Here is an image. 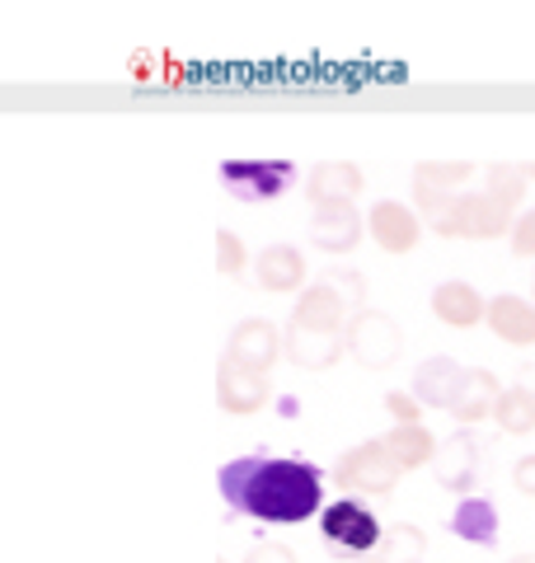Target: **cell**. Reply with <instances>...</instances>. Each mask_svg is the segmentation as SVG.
Here are the masks:
<instances>
[{
    "label": "cell",
    "mask_w": 535,
    "mask_h": 563,
    "mask_svg": "<svg viewBox=\"0 0 535 563\" xmlns=\"http://www.w3.org/2000/svg\"><path fill=\"white\" fill-rule=\"evenodd\" d=\"M512 254L516 258H535V207H526L512 225Z\"/></svg>",
    "instance_id": "obj_27"
},
{
    "label": "cell",
    "mask_w": 535,
    "mask_h": 563,
    "mask_svg": "<svg viewBox=\"0 0 535 563\" xmlns=\"http://www.w3.org/2000/svg\"><path fill=\"white\" fill-rule=\"evenodd\" d=\"M522 174H526V179H535V165H522Z\"/></svg>",
    "instance_id": "obj_31"
},
{
    "label": "cell",
    "mask_w": 535,
    "mask_h": 563,
    "mask_svg": "<svg viewBox=\"0 0 535 563\" xmlns=\"http://www.w3.org/2000/svg\"><path fill=\"white\" fill-rule=\"evenodd\" d=\"M244 563H296V554L287 550V544H254Z\"/></svg>",
    "instance_id": "obj_30"
},
{
    "label": "cell",
    "mask_w": 535,
    "mask_h": 563,
    "mask_svg": "<svg viewBox=\"0 0 535 563\" xmlns=\"http://www.w3.org/2000/svg\"><path fill=\"white\" fill-rule=\"evenodd\" d=\"M306 254L296 250V244H268V250L254 258V277H259V287L263 291H277V296H287V291H306Z\"/></svg>",
    "instance_id": "obj_15"
},
{
    "label": "cell",
    "mask_w": 535,
    "mask_h": 563,
    "mask_svg": "<svg viewBox=\"0 0 535 563\" xmlns=\"http://www.w3.org/2000/svg\"><path fill=\"white\" fill-rule=\"evenodd\" d=\"M343 352H348L343 333H301V329H287V357L301 366V372H329Z\"/></svg>",
    "instance_id": "obj_19"
},
{
    "label": "cell",
    "mask_w": 535,
    "mask_h": 563,
    "mask_svg": "<svg viewBox=\"0 0 535 563\" xmlns=\"http://www.w3.org/2000/svg\"><path fill=\"white\" fill-rule=\"evenodd\" d=\"M423 550H427V540L418 526H390L376 550L357 563H423Z\"/></svg>",
    "instance_id": "obj_23"
},
{
    "label": "cell",
    "mask_w": 535,
    "mask_h": 563,
    "mask_svg": "<svg viewBox=\"0 0 535 563\" xmlns=\"http://www.w3.org/2000/svg\"><path fill=\"white\" fill-rule=\"evenodd\" d=\"M474 165L470 161H427L414 165V211L427 221H437L460 192H466Z\"/></svg>",
    "instance_id": "obj_7"
},
{
    "label": "cell",
    "mask_w": 535,
    "mask_h": 563,
    "mask_svg": "<svg viewBox=\"0 0 535 563\" xmlns=\"http://www.w3.org/2000/svg\"><path fill=\"white\" fill-rule=\"evenodd\" d=\"M498 428H503L507 437H526L535 432V390L522 380V385H512V390H503V399H498Z\"/></svg>",
    "instance_id": "obj_24"
},
{
    "label": "cell",
    "mask_w": 535,
    "mask_h": 563,
    "mask_svg": "<svg viewBox=\"0 0 535 563\" xmlns=\"http://www.w3.org/2000/svg\"><path fill=\"white\" fill-rule=\"evenodd\" d=\"M484 192L503 211H512V217H516V207H522V198H526V174H522V165H489L484 169Z\"/></svg>",
    "instance_id": "obj_25"
},
{
    "label": "cell",
    "mask_w": 535,
    "mask_h": 563,
    "mask_svg": "<svg viewBox=\"0 0 535 563\" xmlns=\"http://www.w3.org/2000/svg\"><path fill=\"white\" fill-rule=\"evenodd\" d=\"M221 184L240 202H273L296 184L292 161H221Z\"/></svg>",
    "instance_id": "obj_5"
},
{
    "label": "cell",
    "mask_w": 535,
    "mask_h": 563,
    "mask_svg": "<svg viewBox=\"0 0 535 563\" xmlns=\"http://www.w3.org/2000/svg\"><path fill=\"white\" fill-rule=\"evenodd\" d=\"M381 446L390 451V461H395L400 470H423L437 461V437L423 428H390V437H381Z\"/></svg>",
    "instance_id": "obj_21"
},
{
    "label": "cell",
    "mask_w": 535,
    "mask_h": 563,
    "mask_svg": "<svg viewBox=\"0 0 535 563\" xmlns=\"http://www.w3.org/2000/svg\"><path fill=\"white\" fill-rule=\"evenodd\" d=\"M479 461H484V446H479L470 432H456L451 442L437 446L433 474H437V484H441L446 493H466V498H470V488H474V479H479Z\"/></svg>",
    "instance_id": "obj_13"
},
{
    "label": "cell",
    "mask_w": 535,
    "mask_h": 563,
    "mask_svg": "<svg viewBox=\"0 0 535 563\" xmlns=\"http://www.w3.org/2000/svg\"><path fill=\"white\" fill-rule=\"evenodd\" d=\"M512 488L522 493V498H535V455H522V461L512 465Z\"/></svg>",
    "instance_id": "obj_29"
},
{
    "label": "cell",
    "mask_w": 535,
    "mask_h": 563,
    "mask_svg": "<svg viewBox=\"0 0 535 563\" xmlns=\"http://www.w3.org/2000/svg\"><path fill=\"white\" fill-rule=\"evenodd\" d=\"M352 314H357V310L348 306V296L338 291L334 282L315 277V287H306V291L296 296L287 329H301V333H348Z\"/></svg>",
    "instance_id": "obj_8"
},
{
    "label": "cell",
    "mask_w": 535,
    "mask_h": 563,
    "mask_svg": "<svg viewBox=\"0 0 535 563\" xmlns=\"http://www.w3.org/2000/svg\"><path fill=\"white\" fill-rule=\"evenodd\" d=\"M277 352H287V329H277L273 320H240L230 329V343H226V362L244 366V372H259L268 376L277 362Z\"/></svg>",
    "instance_id": "obj_9"
},
{
    "label": "cell",
    "mask_w": 535,
    "mask_h": 563,
    "mask_svg": "<svg viewBox=\"0 0 535 563\" xmlns=\"http://www.w3.org/2000/svg\"><path fill=\"white\" fill-rule=\"evenodd\" d=\"M385 409L395 413V428H418V418H423V404L414 395H400V390L385 395Z\"/></svg>",
    "instance_id": "obj_28"
},
{
    "label": "cell",
    "mask_w": 535,
    "mask_h": 563,
    "mask_svg": "<svg viewBox=\"0 0 535 563\" xmlns=\"http://www.w3.org/2000/svg\"><path fill=\"white\" fill-rule=\"evenodd\" d=\"M512 225H516L512 211H503L484 188H479V192H460V198L433 221V231L441 240H498L503 231H512Z\"/></svg>",
    "instance_id": "obj_4"
},
{
    "label": "cell",
    "mask_w": 535,
    "mask_h": 563,
    "mask_svg": "<svg viewBox=\"0 0 535 563\" xmlns=\"http://www.w3.org/2000/svg\"><path fill=\"white\" fill-rule=\"evenodd\" d=\"M466 380H470V372L456 357H427L418 372H414V399L423 404V409L451 413L460 390H466Z\"/></svg>",
    "instance_id": "obj_12"
},
{
    "label": "cell",
    "mask_w": 535,
    "mask_h": 563,
    "mask_svg": "<svg viewBox=\"0 0 535 563\" xmlns=\"http://www.w3.org/2000/svg\"><path fill=\"white\" fill-rule=\"evenodd\" d=\"M343 339H348V352L367 366V372H385V366L404 352V329L390 320V314H381V310L352 314Z\"/></svg>",
    "instance_id": "obj_6"
},
{
    "label": "cell",
    "mask_w": 535,
    "mask_h": 563,
    "mask_svg": "<svg viewBox=\"0 0 535 563\" xmlns=\"http://www.w3.org/2000/svg\"><path fill=\"white\" fill-rule=\"evenodd\" d=\"M268 399H273V385H268V376L244 372V366L221 357V366H217V404H221V413L254 418Z\"/></svg>",
    "instance_id": "obj_11"
},
{
    "label": "cell",
    "mask_w": 535,
    "mask_h": 563,
    "mask_svg": "<svg viewBox=\"0 0 535 563\" xmlns=\"http://www.w3.org/2000/svg\"><path fill=\"white\" fill-rule=\"evenodd\" d=\"M451 536L470 540V544H484L489 550V544L498 540V507L489 498H479V493H470V498L451 512Z\"/></svg>",
    "instance_id": "obj_22"
},
{
    "label": "cell",
    "mask_w": 535,
    "mask_h": 563,
    "mask_svg": "<svg viewBox=\"0 0 535 563\" xmlns=\"http://www.w3.org/2000/svg\"><path fill=\"white\" fill-rule=\"evenodd\" d=\"M319 536H325V544H329V554H338V559H367L371 550L381 544V521L367 512L362 503H352V498H338V503H329L325 512H319Z\"/></svg>",
    "instance_id": "obj_2"
},
{
    "label": "cell",
    "mask_w": 535,
    "mask_h": 563,
    "mask_svg": "<svg viewBox=\"0 0 535 563\" xmlns=\"http://www.w3.org/2000/svg\"><path fill=\"white\" fill-rule=\"evenodd\" d=\"M221 498L230 503V512L292 526L306 521L315 512H325V474L310 461H277V455H240V461L221 465L217 474Z\"/></svg>",
    "instance_id": "obj_1"
},
{
    "label": "cell",
    "mask_w": 535,
    "mask_h": 563,
    "mask_svg": "<svg viewBox=\"0 0 535 563\" xmlns=\"http://www.w3.org/2000/svg\"><path fill=\"white\" fill-rule=\"evenodd\" d=\"M244 263H249V254H244L240 235H236V231H217V268H221L226 277H240Z\"/></svg>",
    "instance_id": "obj_26"
},
{
    "label": "cell",
    "mask_w": 535,
    "mask_h": 563,
    "mask_svg": "<svg viewBox=\"0 0 535 563\" xmlns=\"http://www.w3.org/2000/svg\"><path fill=\"white\" fill-rule=\"evenodd\" d=\"M400 465L390 461V451L381 442H362V446H352L338 455V465H334V484L348 493H362V498H390V493L400 488Z\"/></svg>",
    "instance_id": "obj_3"
},
{
    "label": "cell",
    "mask_w": 535,
    "mask_h": 563,
    "mask_svg": "<svg viewBox=\"0 0 535 563\" xmlns=\"http://www.w3.org/2000/svg\"><path fill=\"white\" fill-rule=\"evenodd\" d=\"M367 235L381 244L385 254H408L423 235V217L414 207H404L395 198H381L376 207L367 211Z\"/></svg>",
    "instance_id": "obj_10"
},
{
    "label": "cell",
    "mask_w": 535,
    "mask_h": 563,
    "mask_svg": "<svg viewBox=\"0 0 535 563\" xmlns=\"http://www.w3.org/2000/svg\"><path fill=\"white\" fill-rule=\"evenodd\" d=\"M367 188L362 179V169H357L352 161H325V165H315L310 174V184H306V198L315 211H325V207H352V198Z\"/></svg>",
    "instance_id": "obj_14"
},
{
    "label": "cell",
    "mask_w": 535,
    "mask_h": 563,
    "mask_svg": "<svg viewBox=\"0 0 535 563\" xmlns=\"http://www.w3.org/2000/svg\"><path fill=\"white\" fill-rule=\"evenodd\" d=\"M498 399H503V385H498V376L493 372H470V380H466V390H460L451 418H460L466 428H474V422H484V418L498 413Z\"/></svg>",
    "instance_id": "obj_20"
},
{
    "label": "cell",
    "mask_w": 535,
    "mask_h": 563,
    "mask_svg": "<svg viewBox=\"0 0 535 563\" xmlns=\"http://www.w3.org/2000/svg\"><path fill=\"white\" fill-rule=\"evenodd\" d=\"M367 235V221L357 217V207H325L310 221V244L325 254H352Z\"/></svg>",
    "instance_id": "obj_16"
},
{
    "label": "cell",
    "mask_w": 535,
    "mask_h": 563,
    "mask_svg": "<svg viewBox=\"0 0 535 563\" xmlns=\"http://www.w3.org/2000/svg\"><path fill=\"white\" fill-rule=\"evenodd\" d=\"M433 314L441 324H451V329H474L489 314V301L470 287V282L451 277V282H441V287L433 291Z\"/></svg>",
    "instance_id": "obj_17"
},
{
    "label": "cell",
    "mask_w": 535,
    "mask_h": 563,
    "mask_svg": "<svg viewBox=\"0 0 535 563\" xmlns=\"http://www.w3.org/2000/svg\"><path fill=\"white\" fill-rule=\"evenodd\" d=\"M512 563H535V554H522V559H512Z\"/></svg>",
    "instance_id": "obj_32"
},
{
    "label": "cell",
    "mask_w": 535,
    "mask_h": 563,
    "mask_svg": "<svg viewBox=\"0 0 535 563\" xmlns=\"http://www.w3.org/2000/svg\"><path fill=\"white\" fill-rule=\"evenodd\" d=\"M489 329L493 339H503L512 347H531L535 343V306L522 301V296H498V301H489Z\"/></svg>",
    "instance_id": "obj_18"
}]
</instances>
